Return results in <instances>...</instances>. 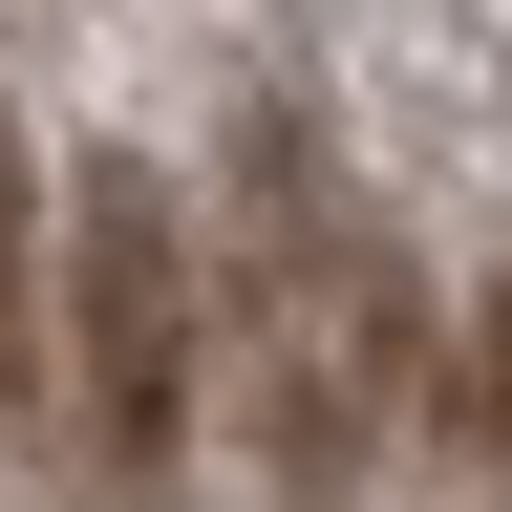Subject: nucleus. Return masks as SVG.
<instances>
[{
	"label": "nucleus",
	"mask_w": 512,
	"mask_h": 512,
	"mask_svg": "<svg viewBox=\"0 0 512 512\" xmlns=\"http://www.w3.org/2000/svg\"><path fill=\"white\" fill-rule=\"evenodd\" d=\"M43 342H64V384H86V448L150 491L171 448H192V256H171V192L150 171H86V192H64Z\"/></svg>",
	"instance_id": "1"
},
{
	"label": "nucleus",
	"mask_w": 512,
	"mask_h": 512,
	"mask_svg": "<svg viewBox=\"0 0 512 512\" xmlns=\"http://www.w3.org/2000/svg\"><path fill=\"white\" fill-rule=\"evenodd\" d=\"M43 384V150H22V107H0V406Z\"/></svg>",
	"instance_id": "2"
},
{
	"label": "nucleus",
	"mask_w": 512,
	"mask_h": 512,
	"mask_svg": "<svg viewBox=\"0 0 512 512\" xmlns=\"http://www.w3.org/2000/svg\"><path fill=\"white\" fill-rule=\"evenodd\" d=\"M491 427H512V299H491Z\"/></svg>",
	"instance_id": "3"
}]
</instances>
